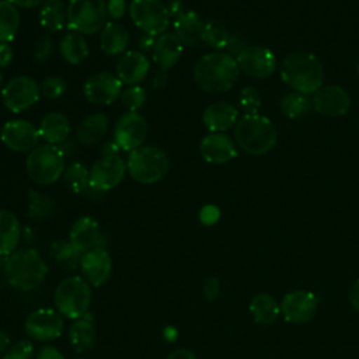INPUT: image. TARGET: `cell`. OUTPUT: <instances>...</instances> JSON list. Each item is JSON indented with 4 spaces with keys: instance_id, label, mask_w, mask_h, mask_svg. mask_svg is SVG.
<instances>
[{
    "instance_id": "1",
    "label": "cell",
    "mask_w": 359,
    "mask_h": 359,
    "mask_svg": "<svg viewBox=\"0 0 359 359\" xmlns=\"http://www.w3.org/2000/svg\"><path fill=\"white\" fill-rule=\"evenodd\" d=\"M238 66L226 52H212L201 56L192 69L196 84L210 94L229 91L238 77Z\"/></svg>"
},
{
    "instance_id": "2",
    "label": "cell",
    "mask_w": 359,
    "mask_h": 359,
    "mask_svg": "<svg viewBox=\"0 0 359 359\" xmlns=\"http://www.w3.org/2000/svg\"><path fill=\"white\" fill-rule=\"evenodd\" d=\"M280 77L296 93L314 94L324 83V67L320 59L307 50L289 53L280 65Z\"/></svg>"
},
{
    "instance_id": "3",
    "label": "cell",
    "mask_w": 359,
    "mask_h": 359,
    "mask_svg": "<svg viewBox=\"0 0 359 359\" xmlns=\"http://www.w3.org/2000/svg\"><path fill=\"white\" fill-rule=\"evenodd\" d=\"M48 273L43 258L32 248L15 250L4 259V276L10 286L31 292L41 286Z\"/></svg>"
},
{
    "instance_id": "4",
    "label": "cell",
    "mask_w": 359,
    "mask_h": 359,
    "mask_svg": "<svg viewBox=\"0 0 359 359\" xmlns=\"http://www.w3.org/2000/svg\"><path fill=\"white\" fill-rule=\"evenodd\" d=\"M237 144L248 154L261 156L268 153L276 143L278 132L272 121L264 115H244L234 129Z\"/></svg>"
},
{
    "instance_id": "5",
    "label": "cell",
    "mask_w": 359,
    "mask_h": 359,
    "mask_svg": "<svg viewBox=\"0 0 359 359\" xmlns=\"http://www.w3.org/2000/svg\"><path fill=\"white\" fill-rule=\"evenodd\" d=\"M91 299V285L77 275L60 280L53 293L56 310L72 320H77L88 313Z\"/></svg>"
},
{
    "instance_id": "6",
    "label": "cell",
    "mask_w": 359,
    "mask_h": 359,
    "mask_svg": "<svg viewBox=\"0 0 359 359\" xmlns=\"http://www.w3.org/2000/svg\"><path fill=\"white\" fill-rule=\"evenodd\" d=\"M65 153L55 144H39L34 147L27 158V174L38 185L56 182L65 171Z\"/></svg>"
},
{
    "instance_id": "7",
    "label": "cell",
    "mask_w": 359,
    "mask_h": 359,
    "mask_svg": "<svg viewBox=\"0 0 359 359\" xmlns=\"http://www.w3.org/2000/svg\"><path fill=\"white\" fill-rule=\"evenodd\" d=\"M126 167L133 180L140 184H154L165 177L170 168V160L163 149L156 146H143L130 151Z\"/></svg>"
},
{
    "instance_id": "8",
    "label": "cell",
    "mask_w": 359,
    "mask_h": 359,
    "mask_svg": "<svg viewBox=\"0 0 359 359\" xmlns=\"http://www.w3.org/2000/svg\"><path fill=\"white\" fill-rule=\"evenodd\" d=\"M105 0H70L67 6V27L79 34L91 35L105 25Z\"/></svg>"
},
{
    "instance_id": "9",
    "label": "cell",
    "mask_w": 359,
    "mask_h": 359,
    "mask_svg": "<svg viewBox=\"0 0 359 359\" xmlns=\"http://www.w3.org/2000/svg\"><path fill=\"white\" fill-rule=\"evenodd\" d=\"M129 14L135 25L151 36L164 34L171 18L167 6L160 0H132Z\"/></svg>"
},
{
    "instance_id": "10",
    "label": "cell",
    "mask_w": 359,
    "mask_h": 359,
    "mask_svg": "<svg viewBox=\"0 0 359 359\" xmlns=\"http://www.w3.org/2000/svg\"><path fill=\"white\" fill-rule=\"evenodd\" d=\"M39 86L28 76H17L11 79L1 91L3 105L14 112H22L31 108L39 100Z\"/></svg>"
},
{
    "instance_id": "11",
    "label": "cell",
    "mask_w": 359,
    "mask_h": 359,
    "mask_svg": "<svg viewBox=\"0 0 359 359\" xmlns=\"http://www.w3.org/2000/svg\"><path fill=\"white\" fill-rule=\"evenodd\" d=\"M126 163L118 154L102 156L90 170V188L105 192L115 188L125 177Z\"/></svg>"
},
{
    "instance_id": "12",
    "label": "cell",
    "mask_w": 359,
    "mask_h": 359,
    "mask_svg": "<svg viewBox=\"0 0 359 359\" xmlns=\"http://www.w3.org/2000/svg\"><path fill=\"white\" fill-rule=\"evenodd\" d=\"M63 331V318L57 310L38 309L25 320V332L35 341L48 342L59 338Z\"/></svg>"
},
{
    "instance_id": "13",
    "label": "cell",
    "mask_w": 359,
    "mask_h": 359,
    "mask_svg": "<svg viewBox=\"0 0 359 359\" xmlns=\"http://www.w3.org/2000/svg\"><path fill=\"white\" fill-rule=\"evenodd\" d=\"M147 135V122L139 112L123 114L114 129V140L121 150L133 151L142 147Z\"/></svg>"
},
{
    "instance_id": "14",
    "label": "cell",
    "mask_w": 359,
    "mask_h": 359,
    "mask_svg": "<svg viewBox=\"0 0 359 359\" xmlns=\"http://www.w3.org/2000/svg\"><path fill=\"white\" fill-rule=\"evenodd\" d=\"M318 299L309 290H293L285 294L280 303V314L287 323L303 324L317 313Z\"/></svg>"
},
{
    "instance_id": "15",
    "label": "cell",
    "mask_w": 359,
    "mask_h": 359,
    "mask_svg": "<svg viewBox=\"0 0 359 359\" xmlns=\"http://www.w3.org/2000/svg\"><path fill=\"white\" fill-rule=\"evenodd\" d=\"M237 66L247 76L255 79H264L271 76L276 69V57L268 48L262 46H245L236 56Z\"/></svg>"
},
{
    "instance_id": "16",
    "label": "cell",
    "mask_w": 359,
    "mask_h": 359,
    "mask_svg": "<svg viewBox=\"0 0 359 359\" xmlns=\"http://www.w3.org/2000/svg\"><path fill=\"white\" fill-rule=\"evenodd\" d=\"M83 90L86 98L91 104L108 105L121 95L122 81L118 79V76L101 72L90 76L86 80Z\"/></svg>"
},
{
    "instance_id": "17",
    "label": "cell",
    "mask_w": 359,
    "mask_h": 359,
    "mask_svg": "<svg viewBox=\"0 0 359 359\" xmlns=\"http://www.w3.org/2000/svg\"><path fill=\"white\" fill-rule=\"evenodd\" d=\"M3 143L14 151H27L36 147L39 140L38 129L28 121L13 119L4 123L0 132Z\"/></svg>"
},
{
    "instance_id": "18",
    "label": "cell",
    "mask_w": 359,
    "mask_h": 359,
    "mask_svg": "<svg viewBox=\"0 0 359 359\" xmlns=\"http://www.w3.org/2000/svg\"><path fill=\"white\" fill-rule=\"evenodd\" d=\"M351 105L348 93L339 86H323L314 93L313 107L314 109L330 118L342 116L346 114Z\"/></svg>"
},
{
    "instance_id": "19",
    "label": "cell",
    "mask_w": 359,
    "mask_h": 359,
    "mask_svg": "<svg viewBox=\"0 0 359 359\" xmlns=\"http://www.w3.org/2000/svg\"><path fill=\"white\" fill-rule=\"evenodd\" d=\"M80 269L91 286L104 285L112 272V261L105 248H94L80 257Z\"/></svg>"
},
{
    "instance_id": "20",
    "label": "cell",
    "mask_w": 359,
    "mask_h": 359,
    "mask_svg": "<svg viewBox=\"0 0 359 359\" xmlns=\"http://www.w3.org/2000/svg\"><path fill=\"white\" fill-rule=\"evenodd\" d=\"M69 241L80 255L94 248H104V238L100 233L98 223L90 216H83L72 224Z\"/></svg>"
},
{
    "instance_id": "21",
    "label": "cell",
    "mask_w": 359,
    "mask_h": 359,
    "mask_svg": "<svg viewBox=\"0 0 359 359\" xmlns=\"http://www.w3.org/2000/svg\"><path fill=\"white\" fill-rule=\"evenodd\" d=\"M199 150L202 157L212 164H224L237 156L234 142L220 132L205 136L201 140Z\"/></svg>"
},
{
    "instance_id": "22",
    "label": "cell",
    "mask_w": 359,
    "mask_h": 359,
    "mask_svg": "<svg viewBox=\"0 0 359 359\" xmlns=\"http://www.w3.org/2000/svg\"><path fill=\"white\" fill-rule=\"evenodd\" d=\"M149 69L150 62L142 52L129 50L119 59L116 65V76L122 83L135 86L147 76Z\"/></svg>"
},
{
    "instance_id": "23",
    "label": "cell",
    "mask_w": 359,
    "mask_h": 359,
    "mask_svg": "<svg viewBox=\"0 0 359 359\" xmlns=\"http://www.w3.org/2000/svg\"><path fill=\"white\" fill-rule=\"evenodd\" d=\"M182 42L178 39L175 34L164 32L161 34L151 49L153 52V60L156 62L160 69L167 70L172 67L182 55Z\"/></svg>"
},
{
    "instance_id": "24",
    "label": "cell",
    "mask_w": 359,
    "mask_h": 359,
    "mask_svg": "<svg viewBox=\"0 0 359 359\" xmlns=\"http://www.w3.org/2000/svg\"><path fill=\"white\" fill-rule=\"evenodd\" d=\"M237 109L224 101H217L205 108L202 121L205 126L212 132H223L230 129L237 122Z\"/></svg>"
},
{
    "instance_id": "25",
    "label": "cell",
    "mask_w": 359,
    "mask_h": 359,
    "mask_svg": "<svg viewBox=\"0 0 359 359\" xmlns=\"http://www.w3.org/2000/svg\"><path fill=\"white\" fill-rule=\"evenodd\" d=\"M203 25L205 22L201 20L199 14L195 11H184L174 21V34L182 43L196 46L203 38Z\"/></svg>"
},
{
    "instance_id": "26",
    "label": "cell",
    "mask_w": 359,
    "mask_h": 359,
    "mask_svg": "<svg viewBox=\"0 0 359 359\" xmlns=\"http://www.w3.org/2000/svg\"><path fill=\"white\" fill-rule=\"evenodd\" d=\"M39 137L48 144L59 146L67 140L70 133L69 119L62 112H50L43 116L38 128Z\"/></svg>"
},
{
    "instance_id": "27",
    "label": "cell",
    "mask_w": 359,
    "mask_h": 359,
    "mask_svg": "<svg viewBox=\"0 0 359 359\" xmlns=\"http://www.w3.org/2000/svg\"><path fill=\"white\" fill-rule=\"evenodd\" d=\"M95 327L91 313L77 318L69 330V339L77 352H87L95 344Z\"/></svg>"
},
{
    "instance_id": "28",
    "label": "cell",
    "mask_w": 359,
    "mask_h": 359,
    "mask_svg": "<svg viewBox=\"0 0 359 359\" xmlns=\"http://www.w3.org/2000/svg\"><path fill=\"white\" fill-rule=\"evenodd\" d=\"M129 43V32L125 25L111 21L107 22L100 35V46L107 55H121Z\"/></svg>"
},
{
    "instance_id": "29",
    "label": "cell",
    "mask_w": 359,
    "mask_h": 359,
    "mask_svg": "<svg viewBox=\"0 0 359 359\" xmlns=\"http://www.w3.org/2000/svg\"><path fill=\"white\" fill-rule=\"evenodd\" d=\"M21 226L10 210H0V257L13 254L20 243Z\"/></svg>"
},
{
    "instance_id": "30",
    "label": "cell",
    "mask_w": 359,
    "mask_h": 359,
    "mask_svg": "<svg viewBox=\"0 0 359 359\" xmlns=\"http://www.w3.org/2000/svg\"><path fill=\"white\" fill-rule=\"evenodd\" d=\"M108 130V119L102 112L88 115L76 130V139L84 146H93L102 140Z\"/></svg>"
},
{
    "instance_id": "31",
    "label": "cell",
    "mask_w": 359,
    "mask_h": 359,
    "mask_svg": "<svg viewBox=\"0 0 359 359\" xmlns=\"http://www.w3.org/2000/svg\"><path fill=\"white\" fill-rule=\"evenodd\" d=\"M250 313L255 323L261 325H269L278 320L280 307L272 296L266 293H258L250 303Z\"/></svg>"
},
{
    "instance_id": "32",
    "label": "cell",
    "mask_w": 359,
    "mask_h": 359,
    "mask_svg": "<svg viewBox=\"0 0 359 359\" xmlns=\"http://www.w3.org/2000/svg\"><path fill=\"white\" fill-rule=\"evenodd\" d=\"M67 20V10L62 0H45L39 11V22L48 32H57Z\"/></svg>"
},
{
    "instance_id": "33",
    "label": "cell",
    "mask_w": 359,
    "mask_h": 359,
    "mask_svg": "<svg viewBox=\"0 0 359 359\" xmlns=\"http://www.w3.org/2000/svg\"><path fill=\"white\" fill-rule=\"evenodd\" d=\"M62 57L70 65H79L88 56V45L79 34H66L59 46Z\"/></svg>"
},
{
    "instance_id": "34",
    "label": "cell",
    "mask_w": 359,
    "mask_h": 359,
    "mask_svg": "<svg viewBox=\"0 0 359 359\" xmlns=\"http://www.w3.org/2000/svg\"><path fill=\"white\" fill-rule=\"evenodd\" d=\"M20 28L17 7L8 0H0V43L13 41Z\"/></svg>"
},
{
    "instance_id": "35",
    "label": "cell",
    "mask_w": 359,
    "mask_h": 359,
    "mask_svg": "<svg viewBox=\"0 0 359 359\" xmlns=\"http://www.w3.org/2000/svg\"><path fill=\"white\" fill-rule=\"evenodd\" d=\"M28 216L36 222H42L52 216L56 208L55 201L49 195L34 189L28 191Z\"/></svg>"
},
{
    "instance_id": "36",
    "label": "cell",
    "mask_w": 359,
    "mask_h": 359,
    "mask_svg": "<svg viewBox=\"0 0 359 359\" xmlns=\"http://www.w3.org/2000/svg\"><path fill=\"white\" fill-rule=\"evenodd\" d=\"M63 180L72 192L81 194L90 187V170L80 161L70 163L63 171Z\"/></svg>"
},
{
    "instance_id": "37",
    "label": "cell",
    "mask_w": 359,
    "mask_h": 359,
    "mask_svg": "<svg viewBox=\"0 0 359 359\" xmlns=\"http://www.w3.org/2000/svg\"><path fill=\"white\" fill-rule=\"evenodd\" d=\"M230 34L227 28L217 20H208L203 25V38L209 46L215 49H224L227 46Z\"/></svg>"
},
{
    "instance_id": "38",
    "label": "cell",
    "mask_w": 359,
    "mask_h": 359,
    "mask_svg": "<svg viewBox=\"0 0 359 359\" xmlns=\"http://www.w3.org/2000/svg\"><path fill=\"white\" fill-rule=\"evenodd\" d=\"M280 109L287 118L297 119L309 112L310 101L306 94L290 93L280 100Z\"/></svg>"
},
{
    "instance_id": "39",
    "label": "cell",
    "mask_w": 359,
    "mask_h": 359,
    "mask_svg": "<svg viewBox=\"0 0 359 359\" xmlns=\"http://www.w3.org/2000/svg\"><path fill=\"white\" fill-rule=\"evenodd\" d=\"M50 254L52 257L62 264H70L74 265L77 262H80V254L74 250V247L72 245L70 241H65V240H57L50 245Z\"/></svg>"
},
{
    "instance_id": "40",
    "label": "cell",
    "mask_w": 359,
    "mask_h": 359,
    "mask_svg": "<svg viewBox=\"0 0 359 359\" xmlns=\"http://www.w3.org/2000/svg\"><path fill=\"white\" fill-rule=\"evenodd\" d=\"M122 102L130 112H137L146 102V91L140 86H129L122 93Z\"/></svg>"
},
{
    "instance_id": "41",
    "label": "cell",
    "mask_w": 359,
    "mask_h": 359,
    "mask_svg": "<svg viewBox=\"0 0 359 359\" xmlns=\"http://www.w3.org/2000/svg\"><path fill=\"white\" fill-rule=\"evenodd\" d=\"M241 109L245 112V115H254L258 112L261 107V97L259 93L255 87L247 86L240 91V98H238Z\"/></svg>"
},
{
    "instance_id": "42",
    "label": "cell",
    "mask_w": 359,
    "mask_h": 359,
    "mask_svg": "<svg viewBox=\"0 0 359 359\" xmlns=\"http://www.w3.org/2000/svg\"><path fill=\"white\" fill-rule=\"evenodd\" d=\"M39 91H41V95H43L45 98L56 100L62 97L63 93L66 91V81L62 77L50 76L39 84Z\"/></svg>"
},
{
    "instance_id": "43",
    "label": "cell",
    "mask_w": 359,
    "mask_h": 359,
    "mask_svg": "<svg viewBox=\"0 0 359 359\" xmlns=\"http://www.w3.org/2000/svg\"><path fill=\"white\" fill-rule=\"evenodd\" d=\"M32 355V342L28 339H21L10 346V349L3 355V359H31Z\"/></svg>"
},
{
    "instance_id": "44",
    "label": "cell",
    "mask_w": 359,
    "mask_h": 359,
    "mask_svg": "<svg viewBox=\"0 0 359 359\" xmlns=\"http://www.w3.org/2000/svg\"><path fill=\"white\" fill-rule=\"evenodd\" d=\"M52 53H53V41H52V38L48 36V35L41 36L35 43L34 59L38 63H45L50 57Z\"/></svg>"
},
{
    "instance_id": "45",
    "label": "cell",
    "mask_w": 359,
    "mask_h": 359,
    "mask_svg": "<svg viewBox=\"0 0 359 359\" xmlns=\"http://www.w3.org/2000/svg\"><path fill=\"white\" fill-rule=\"evenodd\" d=\"M219 290H220V285H219V280L213 276L208 278L205 280V285H203V294L206 297V300L209 302H213L217 299L219 296Z\"/></svg>"
},
{
    "instance_id": "46",
    "label": "cell",
    "mask_w": 359,
    "mask_h": 359,
    "mask_svg": "<svg viewBox=\"0 0 359 359\" xmlns=\"http://www.w3.org/2000/svg\"><path fill=\"white\" fill-rule=\"evenodd\" d=\"M219 216H220V212H219V209H217L216 206H213V205L205 206V208L201 210V215H199L201 222H202L203 224H206V226H210V224L216 223L217 219H219Z\"/></svg>"
},
{
    "instance_id": "47",
    "label": "cell",
    "mask_w": 359,
    "mask_h": 359,
    "mask_svg": "<svg viewBox=\"0 0 359 359\" xmlns=\"http://www.w3.org/2000/svg\"><path fill=\"white\" fill-rule=\"evenodd\" d=\"M126 1L125 0H108L107 13L112 18H121L125 14Z\"/></svg>"
},
{
    "instance_id": "48",
    "label": "cell",
    "mask_w": 359,
    "mask_h": 359,
    "mask_svg": "<svg viewBox=\"0 0 359 359\" xmlns=\"http://www.w3.org/2000/svg\"><path fill=\"white\" fill-rule=\"evenodd\" d=\"M247 45L244 43V41L238 36V35H230V38H229V42H227V46L224 48L227 52L226 53H229L230 56H237L244 48H245Z\"/></svg>"
},
{
    "instance_id": "49",
    "label": "cell",
    "mask_w": 359,
    "mask_h": 359,
    "mask_svg": "<svg viewBox=\"0 0 359 359\" xmlns=\"http://www.w3.org/2000/svg\"><path fill=\"white\" fill-rule=\"evenodd\" d=\"M38 359H65V356L62 355V352L59 349H56L55 346H49L45 345L39 349L38 352Z\"/></svg>"
},
{
    "instance_id": "50",
    "label": "cell",
    "mask_w": 359,
    "mask_h": 359,
    "mask_svg": "<svg viewBox=\"0 0 359 359\" xmlns=\"http://www.w3.org/2000/svg\"><path fill=\"white\" fill-rule=\"evenodd\" d=\"M14 53L8 43H0V67H7L13 62Z\"/></svg>"
},
{
    "instance_id": "51",
    "label": "cell",
    "mask_w": 359,
    "mask_h": 359,
    "mask_svg": "<svg viewBox=\"0 0 359 359\" xmlns=\"http://www.w3.org/2000/svg\"><path fill=\"white\" fill-rule=\"evenodd\" d=\"M348 299H349V303L352 304V307L359 313V279L351 286V289L348 292Z\"/></svg>"
},
{
    "instance_id": "52",
    "label": "cell",
    "mask_w": 359,
    "mask_h": 359,
    "mask_svg": "<svg viewBox=\"0 0 359 359\" xmlns=\"http://www.w3.org/2000/svg\"><path fill=\"white\" fill-rule=\"evenodd\" d=\"M167 359H196L195 353L189 349H185V348H180V349H175L172 351Z\"/></svg>"
},
{
    "instance_id": "53",
    "label": "cell",
    "mask_w": 359,
    "mask_h": 359,
    "mask_svg": "<svg viewBox=\"0 0 359 359\" xmlns=\"http://www.w3.org/2000/svg\"><path fill=\"white\" fill-rule=\"evenodd\" d=\"M167 10L170 13V17H178L180 14L184 13V7H182V3L181 0H171L170 4L167 6Z\"/></svg>"
},
{
    "instance_id": "54",
    "label": "cell",
    "mask_w": 359,
    "mask_h": 359,
    "mask_svg": "<svg viewBox=\"0 0 359 359\" xmlns=\"http://www.w3.org/2000/svg\"><path fill=\"white\" fill-rule=\"evenodd\" d=\"M10 349V335L6 330H0V355H4Z\"/></svg>"
},
{
    "instance_id": "55",
    "label": "cell",
    "mask_w": 359,
    "mask_h": 359,
    "mask_svg": "<svg viewBox=\"0 0 359 359\" xmlns=\"http://www.w3.org/2000/svg\"><path fill=\"white\" fill-rule=\"evenodd\" d=\"M10 3H13L15 7H22V8H32L39 6L41 3H43L45 0H8Z\"/></svg>"
},
{
    "instance_id": "56",
    "label": "cell",
    "mask_w": 359,
    "mask_h": 359,
    "mask_svg": "<svg viewBox=\"0 0 359 359\" xmlns=\"http://www.w3.org/2000/svg\"><path fill=\"white\" fill-rule=\"evenodd\" d=\"M118 150H119V146L115 143V140H111V142H107L101 151H102V156H111V154H118Z\"/></svg>"
},
{
    "instance_id": "57",
    "label": "cell",
    "mask_w": 359,
    "mask_h": 359,
    "mask_svg": "<svg viewBox=\"0 0 359 359\" xmlns=\"http://www.w3.org/2000/svg\"><path fill=\"white\" fill-rule=\"evenodd\" d=\"M154 42H156L154 36L146 34L143 38L139 39V46H140V49H143V50H149V49H153Z\"/></svg>"
},
{
    "instance_id": "58",
    "label": "cell",
    "mask_w": 359,
    "mask_h": 359,
    "mask_svg": "<svg viewBox=\"0 0 359 359\" xmlns=\"http://www.w3.org/2000/svg\"><path fill=\"white\" fill-rule=\"evenodd\" d=\"M163 335H164V338H165L167 341L172 342V341L177 339V330H175L174 327H167V328L163 331Z\"/></svg>"
},
{
    "instance_id": "59",
    "label": "cell",
    "mask_w": 359,
    "mask_h": 359,
    "mask_svg": "<svg viewBox=\"0 0 359 359\" xmlns=\"http://www.w3.org/2000/svg\"><path fill=\"white\" fill-rule=\"evenodd\" d=\"M165 74H164V72H161V73H158L156 77H154V84H156V87H163L164 84H165Z\"/></svg>"
},
{
    "instance_id": "60",
    "label": "cell",
    "mask_w": 359,
    "mask_h": 359,
    "mask_svg": "<svg viewBox=\"0 0 359 359\" xmlns=\"http://www.w3.org/2000/svg\"><path fill=\"white\" fill-rule=\"evenodd\" d=\"M3 83H4V77H3V74H1V72H0V88H1Z\"/></svg>"
},
{
    "instance_id": "61",
    "label": "cell",
    "mask_w": 359,
    "mask_h": 359,
    "mask_svg": "<svg viewBox=\"0 0 359 359\" xmlns=\"http://www.w3.org/2000/svg\"><path fill=\"white\" fill-rule=\"evenodd\" d=\"M356 70H358V74H359V62H358V66H356Z\"/></svg>"
},
{
    "instance_id": "62",
    "label": "cell",
    "mask_w": 359,
    "mask_h": 359,
    "mask_svg": "<svg viewBox=\"0 0 359 359\" xmlns=\"http://www.w3.org/2000/svg\"><path fill=\"white\" fill-rule=\"evenodd\" d=\"M0 132H1V129H0Z\"/></svg>"
}]
</instances>
